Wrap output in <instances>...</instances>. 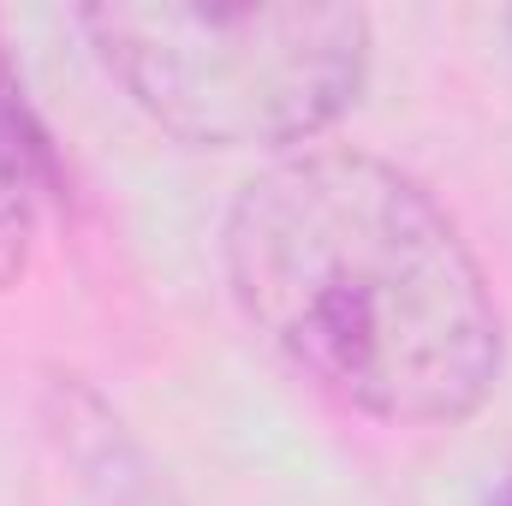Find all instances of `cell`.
Masks as SVG:
<instances>
[{"label": "cell", "instance_id": "obj_1", "mask_svg": "<svg viewBox=\"0 0 512 506\" xmlns=\"http://www.w3.org/2000/svg\"><path fill=\"white\" fill-rule=\"evenodd\" d=\"M239 310L310 381L382 423H465L501 376V310L453 215L399 167L304 149L227 215Z\"/></svg>", "mask_w": 512, "mask_h": 506}, {"label": "cell", "instance_id": "obj_2", "mask_svg": "<svg viewBox=\"0 0 512 506\" xmlns=\"http://www.w3.org/2000/svg\"><path fill=\"white\" fill-rule=\"evenodd\" d=\"M102 66L161 131L197 149H286L334 126L370 72L358 6H90Z\"/></svg>", "mask_w": 512, "mask_h": 506}, {"label": "cell", "instance_id": "obj_3", "mask_svg": "<svg viewBox=\"0 0 512 506\" xmlns=\"http://www.w3.org/2000/svg\"><path fill=\"white\" fill-rule=\"evenodd\" d=\"M48 185H54L48 143H42V131L30 126L24 102L0 84V292L30 268Z\"/></svg>", "mask_w": 512, "mask_h": 506}, {"label": "cell", "instance_id": "obj_4", "mask_svg": "<svg viewBox=\"0 0 512 506\" xmlns=\"http://www.w3.org/2000/svg\"><path fill=\"white\" fill-rule=\"evenodd\" d=\"M489 506H512V477L501 483V489H495V495H489Z\"/></svg>", "mask_w": 512, "mask_h": 506}, {"label": "cell", "instance_id": "obj_5", "mask_svg": "<svg viewBox=\"0 0 512 506\" xmlns=\"http://www.w3.org/2000/svg\"><path fill=\"white\" fill-rule=\"evenodd\" d=\"M507 30H512V18H507Z\"/></svg>", "mask_w": 512, "mask_h": 506}]
</instances>
